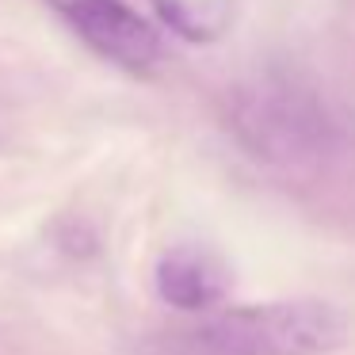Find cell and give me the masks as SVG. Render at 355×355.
Listing matches in <instances>:
<instances>
[{
	"label": "cell",
	"mask_w": 355,
	"mask_h": 355,
	"mask_svg": "<svg viewBox=\"0 0 355 355\" xmlns=\"http://www.w3.org/2000/svg\"><path fill=\"white\" fill-rule=\"evenodd\" d=\"M347 321L317 298L256 302L210 317L195 332L202 355H329L344 344Z\"/></svg>",
	"instance_id": "6da1fadb"
},
{
	"label": "cell",
	"mask_w": 355,
	"mask_h": 355,
	"mask_svg": "<svg viewBox=\"0 0 355 355\" xmlns=\"http://www.w3.org/2000/svg\"><path fill=\"white\" fill-rule=\"evenodd\" d=\"M233 123H237L241 141L256 157H268L279 164L317 157L332 134L317 96L279 77L248 85L233 103Z\"/></svg>",
	"instance_id": "7a4b0ae2"
},
{
	"label": "cell",
	"mask_w": 355,
	"mask_h": 355,
	"mask_svg": "<svg viewBox=\"0 0 355 355\" xmlns=\"http://www.w3.org/2000/svg\"><path fill=\"white\" fill-rule=\"evenodd\" d=\"M50 4L96 54L123 69L146 73L161 58L157 31L123 0H50Z\"/></svg>",
	"instance_id": "3957f363"
},
{
	"label": "cell",
	"mask_w": 355,
	"mask_h": 355,
	"mask_svg": "<svg viewBox=\"0 0 355 355\" xmlns=\"http://www.w3.org/2000/svg\"><path fill=\"white\" fill-rule=\"evenodd\" d=\"M230 286V275L218 263V256L202 252V248H172L157 263V291L168 306L184 309V313H202L210 309Z\"/></svg>",
	"instance_id": "277c9868"
},
{
	"label": "cell",
	"mask_w": 355,
	"mask_h": 355,
	"mask_svg": "<svg viewBox=\"0 0 355 355\" xmlns=\"http://www.w3.org/2000/svg\"><path fill=\"white\" fill-rule=\"evenodd\" d=\"M157 16L187 42H218L237 19V0H149Z\"/></svg>",
	"instance_id": "5b68a950"
}]
</instances>
